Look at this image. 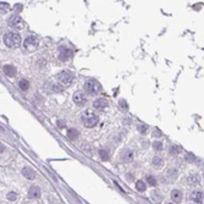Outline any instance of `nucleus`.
Returning <instances> with one entry per match:
<instances>
[{
    "mask_svg": "<svg viewBox=\"0 0 204 204\" xmlns=\"http://www.w3.org/2000/svg\"><path fill=\"white\" fill-rule=\"evenodd\" d=\"M4 72H5L7 76L14 77V76L16 75V67L12 66V65H5V66H4Z\"/></svg>",
    "mask_w": 204,
    "mask_h": 204,
    "instance_id": "nucleus-15",
    "label": "nucleus"
},
{
    "mask_svg": "<svg viewBox=\"0 0 204 204\" xmlns=\"http://www.w3.org/2000/svg\"><path fill=\"white\" fill-rule=\"evenodd\" d=\"M4 43L9 48H17L21 45V35L16 32H9L4 35Z\"/></svg>",
    "mask_w": 204,
    "mask_h": 204,
    "instance_id": "nucleus-2",
    "label": "nucleus"
},
{
    "mask_svg": "<svg viewBox=\"0 0 204 204\" xmlns=\"http://www.w3.org/2000/svg\"><path fill=\"white\" fill-rule=\"evenodd\" d=\"M6 198H7L9 200H15V199L17 198V193H16V192H9V193L6 194Z\"/></svg>",
    "mask_w": 204,
    "mask_h": 204,
    "instance_id": "nucleus-23",
    "label": "nucleus"
},
{
    "mask_svg": "<svg viewBox=\"0 0 204 204\" xmlns=\"http://www.w3.org/2000/svg\"><path fill=\"white\" fill-rule=\"evenodd\" d=\"M7 25L10 26L11 28H14V30H22V28H25L23 20L21 19L20 16H17V15L11 16L10 19H9V21H7Z\"/></svg>",
    "mask_w": 204,
    "mask_h": 204,
    "instance_id": "nucleus-6",
    "label": "nucleus"
},
{
    "mask_svg": "<svg viewBox=\"0 0 204 204\" xmlns=\"http://www.w3.org/2000/svg\"><path fill=\"white\" fill-rule=\"evenodd\" d=\"M28 197L32 199H37L40 197V188L38 186H32L28 191Z\"/></svg>",
    "mask_w": 204,
    "mask_h": 204,
    "instance_id": "nucleus-10",
    "label": "nucleus"
},
{
    "mask_svg": "<svg viewBox=\"0 0 204 204\" xmlns=\"http://www.w3.org/2000/svg\"><path fill=\"white\" fill-rule=\"evenodd\" d=\"M74 102H75V104L82 106V105H84L87 103V97L84 95L83 92H76L74 94Z\"/></svg>",
    "mask_w": 204,
    "mask_h": 204,
    "instance_id": "nucleus-8",
    "label": "nucleus"
},
{
    "mask_svg": "<svg viewBox=\"0 0 204 204\" xmlns=\"http://www.w3.org/2000/svg\"><path fill=\"white\" fill-rule=\"evenodd\" d=\"M180 153V148L176 146H171L170 147V154H179Z\"/></svg>",
    "mask_w": 204,
    "mask_h": 204,
    "instance_id": "nucleus-25",
    "label": "nucleus"
},
{
    "mask_svg": "<svg viewBox=\"0 0 204 204\" xmlns=\"http://www.w3.org/2000/svg\"><path fill=\"white\" fill-rule=\"evenodd\" d=\"M78 131L77 130H75V128H71V130H68L67 131V136H68V138H71V139H75V138H77L78 137Z\"/></svg>",
    "mask_w": 204,
    "mask_h": 204,
    "instance_id": "nucleus-19",
    "label": "nucleus"
},
{
    "mask_svg": "<svg viewBox=\"0 0 204 204\" xmlns=\"http://www.w3.org/2000/svg\"><path fill=\"white\" fill-rule=\"evenodd\" d=\"M120 105L122 106V108H126L127 109V103L125 100H120Z\"/></svg>",
    "mask_w": 204,
    "mask_h": 204,
    "instance_id": "nucleus-31",
    "label": "nucleus"
},
{
    "mask_svg": "<svg viewBox=\"0 0 204 204\" xmlns=\"http://www.w3.org/2000/svg\"><path fill=\"white\" fill-rule=\"evenodd\" d=\"M152 197L154 198V200H155L156 203H159V202H160V199H159V198H160V196H158V194H156V192L152 193Z\"/></svg>",
    "mask_w": 204,
    "mask_h": 204,
    "instance_id": "nucleus-27",
    "label": "nucleus"
},
{
    "mask_svg": "<svg viewBox=\"0 0 204 204\" xmlns=\"http://www.w3.org/2000/svg\"><path fill=\"white\" fill-rule=\"evenodd\" d=\"M133 152H132L131 149H123L121 154H120V158H121V160L122 161H125V163H130L132 159H133Z\"/></svg>",
    "mask_w": 204,
    "mask_h": 204,
    "instance_id": "nucleus-9",
    "label": "nucleus"
},
{
    "mask_svg": "<svg viewBox=\"0 0 204 204\" xmlns=\"http://www.w3.org/2000/svg\"><path fill=\"white\" fill-rule=\"evenodd\" d=\"M139 132H141V133H146V132H147V126H141L139 127Z\"/></svg>",
    "mask_w": 204,
    "mask_h": 204,
    "instance_id": "nucleus-30",
    "label": "nucleus"
},
{
    "mask_svg": "<svg viewBox=\"0 0 204 204\" xmlns=\"http://www.w3.org/2000/svg\"><path fill=\"white\" fill-rule=\"evenodd\" d=\"M93 106L95 109H98V110H103L104 108H106L108 106V100H106L105 98H99V99H97L93 104Z\"/></svg>",
    "mask_w": 204,
    "mask_h": 204,
    "instance_id": "nucleus-11",
    "label": "nucleus"
},
{
    "mask_svg": "<svg viewBox=\"0 0 204 204\" xmlns=\"http://www.w3.org/2000/svg\"><path fill=\"white\" fill-rule=\"evenodd\" d=\"M60 50V53H59V58H60V60H63V61H67V60H70L71 58H72V55H74V51L71 50V49H66V48H60L59 49Z\"/></svg>",
    "mask_w": 204,
    "mask_h": 204,
    "instance_id": "nucleus-7",
    "label": "nucleus"
},
{
    "mask_svg": "<svg viewBox=\"0 0 204 204\" xmlns=\"http://www.w3.org/2000/svg\"><path fill=\"white\" fill-rule=\"evenodd\" d=\"M99 155L103 160H108L109 159V154H108V150L106 149H99Z\"/></svg>",
    "mask_w": 204,
    "mask_h": 204,
    "instance_id": "nucleus-20",
    "label": "nucleus"
},
{
    "mask_svg": "<svg viewBox=\"0 0 204 204\" xmlns=\"http://www.w3.org/2000/svg\"><path fill=\"white\" fill-rule=\"evenodd\" d=\"M191 199L194 200L196 203H202L203 204V192L200 191H194L192 194H191Z\"/></svg>",
    "mask_w": 204,
    "mask_h": 204,
    "instance_id": "nucleus-12",
    "label": "nucleus"
},
{
    "mask_svg": "<svg viewBox=\"0 0 204 204\" xmlns=\"http://www.w3.org/2000/svg\"><path fill=\"white\" fill-rule=\"evenodd\" d=\"M153 165L156 167V169H160V167H163V165H164L163 158H160V156H154L153 158Z\"/></svg>",
    "mask_w": 204,
    "mask_h": 204,
    "instance_id": "nucleus-16",
    "label": "nucleus"
},
{
    "mask_svg": "<svg viewBox=\"0 0 204 204\" xmlns=\"http://www.w3.org/2000/svg\"><path fill=\"white\" fill-rule=\"evenodd\" d=\"M19 87L21 88V89L22 91H27L28 89V88H30V83H28V81H27V79H21V81L19 82Z\"/></svg>",
    "mask_w": 204,
    "mask_h": 204,
    "instance_id": "nucleus-18",
    "label": "nucleus"
},
{
    "mask_svg": "<svg viewBox=\"0 0 204 204\" xmlns=\"http://www.w3.org/2000/svg\"><path fill=\"white\" fill-rule=\"evenodd\" d=\"M22 174L26 179H28V180H33L35 177V171L33 169H31V167H25L22 170Z\"/></svg>",
    "mask_w": 204,
    "mask_h": 204,
    "instance_id": "nucleus-13",
    "label": "nucleus"
},
{
    "mask_svg": "<svg viewBox=\"0 0 204 204\" xmlns=\"http://www.w3.org/2000/svg\"><path fill=\"white\" fill-rule=\"evenodd\" d=\"M56 78H58V82L61 84V88H63V87H68L71 83H72V81H74L72 75L68 74L67 71H63V72H60L56 76Z\"/></svg>",
    "mask_w": 204,
    "mask_h": 204,
    "instance_id": "nucleus-4",
    "label": "nucleus"
},
{
    "mask_svg": "<svg viewBox=\"0 0 204 204\" xmlns=\"http://www.w3.org/2000/svg\"><path fill=\"white\" fill-rule=\"evenodd\" d=\"M196 179H197V176H190L187 181H188V183H194V182H196V181H197Z\"/></svg>",
    "mask_w": 204,
    "mask_h": 204,
    "instance_id": "nucleus-28",
    "label": "nucleus"
},
{
    "mask_svg": "<svg viewBox=\"0 0 204 204\" xmlns=\"http://www.w3.org/2000/svg\"><path fill=\"white\" fill-rule=\"evenodd\" d=\"M9 4L7 3H4V1H0V12L1 14H4V12H6L7 10H9Z\"/></svg>",
    "mask_w": 204,
    "mask_h": 204,
    "instance_id": "nucleus-21",
    "label": "nucleus"
},
{
    "mask_svg": "<svg viewBox=\"0 0 204 204\" xmlns=\"http://www.w3.org/2000/svg\"><path fill=\"white\" fill-rule=\"evenodd\" d=\"M186 159H187L188 161H193V160H194V155L191 154V153H188L187 155H186Z\"/></svg>",
    "mask_w": 204,
    "mask_h": 204,
    "instance_id": "nucleus-29",
    "label": "nucleus"
},
{
    "mask_svg": "<svg viewBox=\"0 0 204 204\" xmlns=\"http://www.w3.org/2000/svg\"><path fill=\"white\" fill-rule=\"evenodd\" d=\"M21 9H22L21 5H15V10H16V11H21Z\"/></svg>",
    "mask_w": 204,
    "mask_h": 204,
    "instance_id": "nucleus-32",
    "label": "nucleus"
},
{
    "mask_svg": "<svg viewBox=\"0 0 204 204\" xmlns=\"http://www.w3.org/2000/svg\"><path fill=\"white\" fill-rule=\"evenodd\" d=\"M169 204H172V203H169Z\"/></svg>",
    "mask_w": 204,
    "mask_h": 204,
    "instance_id": "nucleus-34",
    "label": "nucleus"
},
{
    "mask_svg": "<svg viewBox=\"0 0 204 204\" xmlns=\"http://www.w3.org/2000/svg\"><path fill=\"white\" fill-rule=\"evenodd\" d=\"M82 122L86 127L91 128V127H94L99 122V117H98V115L93 112L92 109H87L84 111V114L82 115Z\"/></svg>",
    "mask_w": 204,
    "mask_h": 204,
    "instance_id": "nucleus-1",
    "label": "nucleus"
},
{
    "mask_svg": "<svg viewBox=\"0 0 204 204\" xmlns=\"http://www.w3.org/2000/svg\"><path fill=\"white\" fill-rule=\"evenodd\" d=\"M136 188H137L138 192H144L146 188H147V186H146V183L142 181V180H138V181L136 182Z\"/></svg>",
    "mask_w": 204,
    "mask_h": 204,
    "instance_id": "nucleus-17",
    "label": "nucleus"
},
{
    "mask_svg": "<svg viewBox=\"0 0 204 204\" xmlns=\"http://www.w3.org/2000/svg\"><path fill=\"white\" fill-rule=\"evenodd\" d=\"M182 192L181 191H179V190H174L172 192H171V198H172V200L175 202V203H180L181 200H182Z\"/></svg>",
    "mask_w": 204,
    "mask_h": 204,
    "instance_id": "nucleus-14",
    "label": "nucleus"
},
{
    "mask_svg": "<svg viewBox=\"0 0 204 204\" xmlns=\"http://www.w3.org/2000/svg\"><path fill=\"white\" fill-rule=\"evenodd\" d=\"M3 150H4V146H3V144H0V153H1Z\"/></svg>",
    "mask_w": 204,
    "mask_h": 204,
    "instance_id": "nucleus-33",
    "label": "nucleus"
},
{
    "mask_svg": "<svg viewBox=\"0 0 204 204\" xmlns=\"http://www.w3.org/2000/svg\"><path fill=\"white\" fill-rule=\"evenodd\" d=\"M84 88H86L87 93L91 94V95H97L102 92V86L98 81H95V79H91V81L86 82Z\"/></svg>",
    "mask_w": 204,
    "mask_h": 204,
    "instance_id": "nucleus-3",
    "label": "nucleus"
},
{
    "mask_svg": "<svg viewBox=\"0 0 204 204\" xmlns=\"http://www.w3.org/2000/svg\"><path fill=\"white\" fill-rule=\"evenodd\" d=\"M38 44H39L38 38H37V37H34V35H30V37H27V38L25 39V42H23V47H25V49L27 50V51L32 53V51H34L35 49L38 48Z\"/></svg>",
    "mask_w": 204,
    "mask_h": 204,
    "instance_id": "nucleus-5",
    "label": "nucleus"
},
{
    "mask_svg": "<svg viewBox=\"0 0 204 204\" xmlns=\"http://www.w3.org/2000/svg\"><path fill=\"white\" fill-rule=\"evenodd\" d=\"M147 182L150 185V186H155L156 185V180L154 176H147Z\"/></svg>",
    "mask_w": 204,
    "mask_h": 204,
    "instance_id": "nucleus-24",
    "label": "nucleus"
},
{
    "mask_svg": "<svg viewBox=\"0 0 204 204\" xmlns=\"http://www.w3.org/2000/svg\"><path fill=\"white\" fill-rule=\"evenodd\" d=\"M153 148L155 150H163V143L159 141H155V142H153Z\"/></svg>",
    "mask_w": 204,
    "mask_h": 204,
    "instance_id": "nucleus-22",
    "label": "nucleus"
},
{
    "mask_svg": "<svg viewBox=\"0 0 204 204\" xmlns=\"http://www.w3.org/2000/svg\"><path fill=\"white\" fill-rule=\"evenodd\" d=\"M169 176H170V177H172V180H175L176 177H177V171H176L175 169L170 170V171H169Z\"/></svg>",
    "mask_w": 204,
    "mask_h": 204,
    "instance_id": "nucleus-26",
    "label": "nucleus"
}]
</instances>
